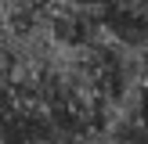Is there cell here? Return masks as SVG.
Here are the masks:
<instances>
[{
  "mask_svg": "<svg viewBox=\"0 0 148 144\" xmlns=\"http://www.w3.org/2000/svg\"><path fill=\"white\" fill-rule=\"evenodd\" d=\"M58 4H62V7H72V11H87V14H98V18H101V14H105L108 7H116L119 0H58Z\"/></svg>",
  "mask_w": 148,
  "mask_h": 144,
  "instance_id": "obj_1",
  "label": "cell"
}]
</instances>
